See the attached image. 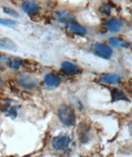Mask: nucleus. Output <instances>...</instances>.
I'll return each instance as SVG.
<instances>
[{
  "label": "nucleus",
  "mask_w": 132,
  "mask_h": 157,
  "mask_svg": "<svg viewBox=\"0 0 132 157\" xmlns=\"http://www.w3.org/2000/svg\"><path fill=\"white\" fill-rule=\"evenodd\" d=\"M69 28H70V33H76L78 35H84L86 33V29L83 26H81L80 24H78V22H74V21L70 22Z\"/></svg>",
  "instance_id": "nucleus-11"
},
{
  "label": "nucleus",
  "mask_w": 132,
  "mask_h": 157,
  "mask_svg": "<svg viewBox=\"0 0 132 157\" xmlns=\"http://www.w3.org/2000/svg\"><path fill=\"white\" fill-rule=\"evenodd\" d=\"M0 24L4 26H14L16 25V22L9 20V19H3L0 17Z\"/></svg>",
  "instance_id": "nucleus-18"
},
{
  "label": "nucleus",
  "mask_w": 132,
  "mask_h": 157,
  "mask_svg": "<svg viewBox=\"0 0 132 157\" xmlns=\"http://www.w3.org/2000/svg\"><path fill=\"white\" fill-rule=\"evenodd\" d=\"M70 143V138L67 135H60L53 138L51 145L55 151H65L69 148Z\"/></svg>",
  "instance_id": "nucleus-2"
},
{
  "label": "nucleus",
  "mask_w": 132,
  "mask_h": 157,
  "mask_svg": "<svg viewBox=\"0 0 132 157\" xmlns=\"http://www.w3.org/2000/svg\"><path fill=\"white\" fill-rule=\"evenodd\" d=\"M19 84L20 86L27 89V90H31L35 88L37 85V80L36 78L30 77V76L21 75L19 76Z\"/></svg>",
  "instance_id": "nucleus-4"
},
{
  "label": "nucleus",
  "mask_w": 132,
  "mask_h": 157,
  "mask_svg": "<svg viewBox=\"0 0 132 157\" xmlns=\"http://www.w3.org/2000/svg\"><path fill=\"white\" fill-rule=\"evenodd\" d=\"M0 48H4L9 51H16L17 46L11 39L3 38V39H0Z\"/></svg>",
  "instance_id": "nucleus-13"
},
{
  "label": "nucleus",
  "mask_w": 132,
  "mask_h": 157,
  "mask_svg": "<svg viewBox=\"0 0 132 157\" xmlns=\"http://www.w3.org/2000/svg\"><path fill=\"white\" fill-rule=\"evenodd\" d=\"M129 132H130V134L131 136L132 137V122H130V123L129 124Z\"/></svg>",
  "instance_id": "nucleus-19"
},
{
  "label": "nucleus",
  "mask_w": 132,
  "mask_h": 157,
  "mask_svg": "<svg viewBox=\"0 0 132 157\" xmlns=\"http://www.w3.org/2000/svg\"><path fill=\"white\" fill-rule=\"evenodd\" d=\"M44 81L46 83V85L50 87H55L58 86L60 84V78L55 75L53 74H48L45 76V79Z\"/></svg>",
  "instance_id": "nucleus-9"
},
{
  "label": "nucleus",
  "mask_w": 132,
  "mask_h": 157,
  "mask_svg": "<svg viewBox=\"0 0 132 157\" xmlns=\"http://www.w3.org/2000/svg\"><path fill=\"white\" fill-rule=\"evenodd\" d=\"M22 10L28 14H35L39 10V6L36 3L33 1H25L22 4Z\"/></svg>",
  "instance_id": "nucleus-7"
},
{
  "label": "nucleus",
  "mask_w": 132,
  "mask_h": 157,
  "mask_svg": "<svg viewBox=\"0 0 132 157\" xmlns=\"http://www.w3.org/2000/svg\"><path fill=\"white\" fill-rule=\"evenodd\" d=\"M58 117L60 122L68 127L73 126L75 123L76 115L71 107L63 104L58 109Z\"/></svg>",
  "instance_id": "nucleus-1"
},
{
  "label": "nucleus",
  "mask_w": 132,
  "mask_h": 157,
  "mask_svg": "<svg viewBox=\"0 0 132 157\" xmlns=\"http://www.w3.org/2000/svg\"><path fill=\"white\" fill-rule=\"evenodd\" d=\"M119 100L128 101V98L121 90L116 88L111 90V102H116Z\"/></svg>",
  "instance_id": "nucleus-14"
},
{
  "label": "nucleus",
  "mask_w": 132,
  "mask_h": 157,
  "mask_svg": "<svg viewBox=\"0 0 132 157\" xmlns=\"http://www.w3.org/2000/svg\"><path fill=\"white\" fill-rule=\"evenodd\" d=\"M56 16L58 17L60 20L65 21V22H68L69 23H70V22H72V20L74 18V15H72L71 13H65V12H58V13H56Z\"/></svg>",
  "instance_id": "nucleus-15"
},
{
  "label": "nucleus",
  "mask_w": 132,
  "mask_h": 157,
  "mask_svg": "<svg viewBox=\"0 0 132 157\" xmlns=\"http://www.w3.org/2000/svg\"><path fill=\"white\" fill-rule=\"evenodd\" d=\"M120 75L117 74H110V75H103L101 76V80L103 83L109 84H116L119 82Z\"/></svg>",
  "instance_id": "nucleus-10"
},
{
  "label": "nucleus",
  "mask_w": 132,
  "mask_h": 157,
  "mask_svg": "<svg viewBox=\"0 0 132 157\" xmlns=\"http://www.w3.org/2000/svg\"><path fill=\"white\" fill-rule=\"evenodd\" d=\"M106 26H107V29L110 31L111 33H118L123 27V23L119 19L111 18L107 22Z\"/></svg>",
  "instance_id": "nucleus-6"
},
{
  "label": "nucleus",
  "mask_w": 132,
  "mask_h": 157,
  "mask_svg": "<svg viewBox=\"0 0 132 157\" xmlns=\"http://www.w3.org/2000/svg\"><path fill=\"white\" fill-rule=\"evenodd\" d=\"M22 60H21V58L16 56H12L10 58H7L6 60V64L8 65V67L13 70H17L21 67L22 65Z\"/></svg>",
  "instance_id": "nucleus-12"
},
{
  "label": "nucleus",
  "mask_w": 132,
  "mask_h": 157,
  "mask_svg": "<svg viewBox=\"0 0 132 157\" xmlns=\"http://www.w3.org/2000/svg\"><path fill=\"white\" fill-rule=\"evenodd\" d=\"M61 70L66 75H74L80 72V69L78 65L69 61H65L62 63Z\"/></svg>",
  "instance_id": "nucleus-5"
},
{
  "label": "nucleus",
  "mask_w": 132,
  "mask_h": 157,
  "mask_svg": "<svg viewBox=\"0 0 132 157\" xmlns=\"http://www.w3.org/2000/svg\"><path fill=\"white\" fill-rule=\"evenodd\" d=\"M93 50L98 56L103 57V58H106V59H109L112 56L111 48L106 46L105 44L99 43V42L95 43L93 45Z\"/></svg>",
  "instance_id": "nucleus-3"
},
{
  "label": "nucleus",
  "mask_w": 132,
  "mask_h": 157,
  "mask_svg": "<svg viewBox=\"0 0 132 157\" xmlns=\"http://www.w3.org/2000/svg\"><path fill=\"white\" fill-rule=\"evenodd\" d=\"M108 42L110 44L111 46L112 47H123V48H129L130 46V42H127V41H123L121 39L118 37H116V36H113V37H110L108 39Z\"/></svg>",
  "instance_id": "nucleus-8"
},
{
  "label": "nucleus",
  "mask_w": 132,
  "mask_h": 157,
  "mask_svg": "<svg viewBox=\"0 0 132 157\" xmlns=\"http://www.w3.org/2000/svg\"><path fill=\"white\" fill-rule=\"evenodd\" d=\"M3 10L4 13H6L8 15H11L13 17H18L19 15H18V13H17L15 10L13 9H12L11 8H8V7H3Z\"/></svg>",
  "instance_id": "nucleus-17"
},
{
  "label": "nucleus",
  "mask_w": 132,
  "mask_h": 157,
  "mask_svg": "<svg viewBox=\"0 0 132 157\" xmlns=\"http://www.w3.org/2000/svg\"><path fill=\"white\" fill-rule=\"evenodd\" d=\"M99 11L101 13L104 15V16H109L111 13V8L110 6L107 4V3H103V5L101 6L99 8Z\"/></svg>",
  "instance_id": "nucleus-16"
}]
</instances>
